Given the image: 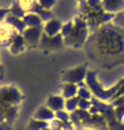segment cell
Wrapping results in <instances>:
<instances>
[{
    "label": "cell",
    "mask_w": 124,
    "mask_h": 130,
    "mask_svg": "<svg viewBox=\"0 0 124 130\" xmlns=\"http://www.w3.org/2000/svg\"><path fill=\"white\" fill-rule=\"evenodd\" d=\"M90 60L104 69L124 63V27L112 21L89 33L84 43Z\"/></svg>",
    "instance_id": "6da1fadb"
},
{
    "label": "cell",
    "mask_w": 124,
    "mask_h": 130,
    "mask_svg": "<svg viewBox=\"0 0 124 130\" xmlns=\"http://www.w3.org/2000/svg\"><path fill=\"white\" fill-rule=\"evenodd\" d=\"M79 14L87 23L89 32H92L104 24L110 22L115 14L106 12L103 8L101 0H77Z\"/></svg>",
    "instance_id": "7a4b0ae2"
},
{
    "label": "cell",
    "mask_w": 124,
    "mask_h": 130,
    "mask_svg": "<svg viewBox=\"0 0 124 130\" xmlns=\"http://www.w3.org/2000/svg\"><path fill=\"white\" fill-rule=\"evenodd\" d=\"M60 33L65 44L80 48L84 45L89 35V30L87 23L81 17L77 15L72 21H67L62 26Z\"/></svg>",
    "instance_id": "3957f363"
},
{
    "label": "cell",
    "mask_w": 124,
    "mask_h": 130,
    "mask_svg": "<svg viewBox=\"0 0 124 130\" xmlns=\"http://www.w3.org/2000/svg\"><path fill=\"white\" fill-rule=\"evenodd\" d=\"M21 8L26 13H32L38 14L43 21H47L53 18V14L50 10H46L38 4V0H18Z\"/></svg>",
    "instance_id": "277c9868"
},
{
    "label": "cell",
    "mask_w": 124,
    "mask_h": 130,
    "mask_svg": "<svg viewBox=\"0 0 124 130\" xmlns=\"http://www.w3.org/2000/svg\"><path fill=\"white\" fill-rule=\"evenodd\" d=\"M40 46L48 50H56L63 46V37L61 33H58L57 35L53 37H48L43 32L42 33L40 38Z\"/></svg>",
    "instance_id": "5b68a950"
},
{
    "label": "cell",
    "mask_w": 124,
    "mask_h": 130,
    "mask_svg": "<svg viewBox=\"0 0 124 130\" xmlns=\"http://www.w3.org/2000/svg\"><path fill=\"white\" fill-rule=\"evenodd\" d=\"M43 33L42 27H26L21 35L25 39L26 44L35 45L40 42L41 36Z\"/></svg>",
    "instance_id": "8992f818"
},
{
    "label": "cell",
    "mask_w": 124,
    "mask_h": 130,
    "mask_svg": "<svg viewBox=\"0 0 124 130\" xmlns=\"http://www.w3.org/2000/svg\"><path fill=\"white\" fill-rule=\"evenodd\" d=\"M62 26V22L60 20L51 18L45 21L44 26H43V31L48 37H53L61 31Z\"/></svg>",
    "instance_id": "52a82bcc"
},
{
    "label": "cell",
    "mask_w": 124,
    "mask_h": 130,
    "mask_svg": "<svg viewBox=\"0 0 124 130\" xmlns=\"http://www.w3.org/2000/svg\"><path fill=\"white\" fill-rule=\"evenodd\" d=\"M104 9L108 13L117 14L124 9V0H101Z\"/></svg>",
    "instance_id": "ba28073f"
},
{
    "label": "cell",
    "mask_w": 124,
    "mask_h": 130,
    "mask_svg": "<svg viewBox=\"0 0 124 130\" xmlns=\"http://www.w3.org/2000/svg\"><path fill=\"white\" fill-rule=\"evenodd\" d=\"M4 22L8 24V25H9L10 26H12L14 30H16L19 33H21V34L24 31V30L26 28V26L25 25V23H24L22 19L14 16L11 14H9L8 15L5 17Z\"/></svg>",
    "instance_id": "9c48e42d"
},
{
    "label": "cell",
    "mask_w": 124,
    "mask_h": 130,
    "mask_svg": "<svg viewBox=\"0 0 124 130\" xmlns=\"http://www.w3.org/2000/svg\"><path fill=\"white\" fill-rule=\"evenodd\" d=\"M26 27H42L43 21L38 14L27 13L22 18Z\"/></svg>",
    "instance_id": "30bf717a"
},
{
    "label": "cell",
    "mask_w": 124,
    "mask_h": 130,
    "mask_svg": "<svg viewBox=\"0 0 124 130\" xmlns=\"http://www.w3.org/2000/svg\"><path fill=\"white\" fill-rule=\"evenodd\" d=\"M26 45V42L24 39L23 36L21 33H18L14 37L13 41H12L10 46H9V51L11 54H18L21 52Z\"/></svg>",
    "instance_id": "8fae6325"
},
{
    "label": "cell",
    "mask_w": 124,
    "mask_h": 130,
    "mask_svg": "<svg viewBox=\"0 0 124 130\" xmlns=\"http://www.w3.org/2000/svg\"><path fill=\"white\" fill-rule=\"evenodd\" d=\"M9 14L22 19L26 13V11L21 8V4L19 3L18 0H15V1L9 6Z\"/></svg>",
    "instance_id": "7c38bea8"
},
{
    "label": "cell",
    "mask_w": 124,
    "mask_h": 130,
    "mask_svg": "<svg viewBox=\"0 0 124 130\" xmlns=\"http://www.w3.org/2000/svg\"><path fill=\"white\" fill-rule=\"evenodd\" d=\"M38 2L46 10H50L56 4V0H38Z\"/></svg>",
    "instance_id": "4fadbf2b"
},
{
    "label": "cell",
    "mask_w": 124,
    "mask_h": 130,
    "mask_svg": "<svg viewBox=\"0 0 124 130\" xmlns=\"http://www.w3.org/2000/svg\"><path fill=\"white\" fill-rule=\"evenodd\" d=\"M9 14V8H3L0 7V23L3 22L5 17Z\"/></svg>",
    "instance_id": "5bb4252c"
},
{
    "label": "cell",
    "mask_w": 124,
    "mask_h": 130,
    "mask_svg": "<svg viewBox=\"0 0 124 130\" xmlns=\"http://www.w3.org/2000/svg\"><path fill=\"white\" fill-rule=\"evenodd\" d=\"M117 14L118 16H120L121 19H123V20H124V9H123L122 11L119 12V13H117V14Z\"/></svg>",
    "instance_id": "9a60e30c"
},
{
    "label": "cell",
    "mask_w": 124,
    "mask_h": 130,
    "mask_svg": "<svg viewBox=\"0 0 124 130\" xmlns=\"http://www.w3.org/2000/svg\"><path fill=\"white\" fill-rule=\"evenodd\" d=\"M0 46H1V43H0Z\"/></svg>",
    "instance_id": "2e32d148"
}]
</instances>
